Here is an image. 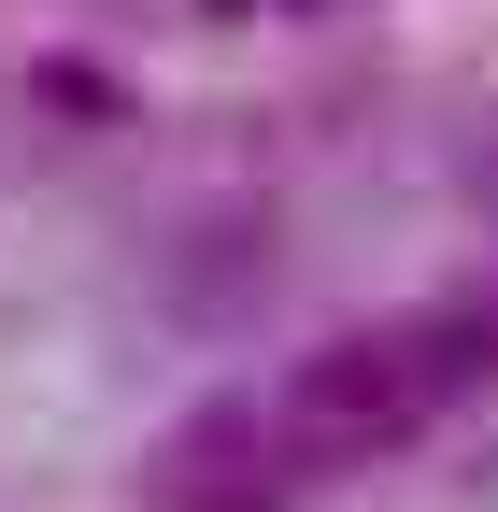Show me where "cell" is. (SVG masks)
I'll return each mask as SVG.
<instances>
[{
	"label": "cell",
	"instance_id": "6da1fadb",
	"mask_svg": "<svg viewBox=\"0 0 498 512\" xmlns=\"http://www.w3.org/2000/svg\"><path fill=\"white\" fill-rule=\"evenodd\" d=\"M456 370H484V342H413V328H356L328 356H299V384L271 399L285 427V456H314V470H356V456H399V441L456 399Z\"/></svg>",
	"mask_w": 498,
	"mask_h": 512
},
{
	"label": "cell",
	"instance_id": "7a4b0ae2",
	"mask_svg": "<svg viewBox=\"0 0 498 512\" xmlns=\"http://www.w3.org/2000/svg\"><path fill=\"white\" fill-rule=\"evenodd\" d=\"M157 512H285V427L257 399H200L157 456Z\"/></svg>",
	"mask_w": 498,
	"mask_h": 512
}]
</instances>
